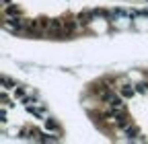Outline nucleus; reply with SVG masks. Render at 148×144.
Instances as JSON below:
<instances>
[{
	"label": "nucleus",
	"mask_w": 148,
	"mask_h": 144,
	"mask_svg": "<svg viewBox=\"0 0 148 144\" xmlns=\"http://www.w3.org/2000/svg\"><path fill=\"white\" fill-rule=\"evenodd\" d=\"M121 130H123V134H125V138H127V140H136V136L140 134V132H138V128H136V125H132V123L123 125Z\"/></svg>",
	"instance_id": "1"
},
{
	"label": "nucleus",
	"mask_w": 148,
	"mask_h": 144,
	"mask_svg": "<svg viewBox=\"0 0 148 144\" xmlns=\"http://www.w3.org/2000/svg\"><path fill=\"white\" fill-rule=\"evenodd\" d=\"M136 91H138V88H134L132 84H123V86H121V95H123V97H132Z\"/></svg>",
	"instance_id": "2"
},
{
	"label": "nucleus",
	"mask_w": 148,
	"mask_h": 144,
	"mask_svg": "<svg viewBox=\"0 0 148 144\" xmlns=\"http://www.w3.org/2000/svg\"><path fill=\"white\" fill-rule=\"evenodd\" d=\"M45 125H47V128H49V130H56V132H58V130H60V125H58V123H56L53 119H47V121H45Z\"/></svg>",
	"instance_id": "3"
},
{
	"label": "nucleus",
	"mask_w": 148,
	"mask_h": 144,
	"mask_svg": "<svg viewBox=\"0 0 148 144\" xmlns=\"http://www.w3.org/2000/svg\"><path fill=\"white\" fill-rule=\"evenodd\" d=\"M29 111H31L33 115H39V117L45 115V111H43V109H37V107H29Z\"/></svg>",
	"instance_id": "4"
}]
</instances>
